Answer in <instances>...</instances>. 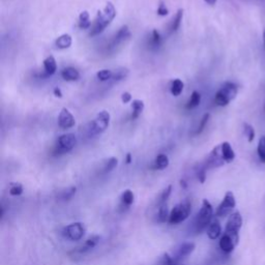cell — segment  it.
I'll return each instance as SVG.
<instances>
[{
  "label": "cell",
  "mask_w": 265,
  "mask_h": 265,
  "mask_svg": "<svg viewBox=\"0 0 265 265\" xmlns=\"http://www.w3.org/2000/svg\"><path fill=\"white\" fill-rule=\"evenodd\" d=\"M115 16H116V9L114 5L111 2H108L104 12L99 10L97 13V17L91 27L89 37H95L99 35V33H102L107 26L111 24V22L114 20Z\"/></svg>",
  "instance_id": "1"
},
{
  "label": "cell",
  "mask_w": 265,
  "mask_h": 265,
  "mask_svg": "<svg viewBox=\"0 0 265 265\" xmlns=\"http://www.w3.org/2000/svg\"><path fill=\"white\" fill-rule=\"evenodd\" d=\"M213 219H214V207L207 199H204L202 201L200 211L198 212L194 221V228L197 233H201L202 231L207 229L209 224L212 223Z\"/></svg>",
  "instance_id": "2"
},
{
  "label": "cell",
  "mask_w": 265,
  "mask_h": 265,
  "mask_svg": "<svg viewBox=\"0 0 265 265\" xmlns=\"http://www.w3.org/2000/svg\"><path fill=\"white\" fill-rule=\"evenodd\" d=\"M238 87L232 82H225L215 96V103L220 107H226L237 95Z\"/></svg>",
  "instance_id": "3"
},
{
  "label": "cell",
  "mask_w": 265,
  "mask_h": 265,
  "mask_svg": "<svg viewBox=\"0 0 265 265\" xmlns=\"http://www.w3.org/2000/svg\"><path fill=\"white\" fill-rule=\"evenodd\" d=\"M192 212V203L189 200H184L175 205L169 215L168 223L170 225H178L190 217Z\"/></svg>",
  "instance_id": "4"
},
{
  "label": "cell",
  "mask_w": 265,
  "mask_h": 265,
  "mask_svg": "<svg viewBox=\"0 0 265 265\" xmlns=\"http://www.w3.org/2000/svg\"><path fill=\"white\" fill-rule=\"evenodd\" d=\"M110 114L107 111H101L88 126V135L95 136L105 132L110 124Z\"/></svg>",
  "instance_id": "5"
},
{
  "label": "cell",
  "mask_w": 265,
  "mask_h": 265,
  "mask_svg": "<svg viewBox=\"0 0 265 265\" xmlns=\"http://www.w3.org/2000/svg\"><path fill=\"white\" fill-rule=\"evenodd\" d=\"M236 207V200H235V196L231 191H228L222 202L219 204L216 211V217L217 218H225L230 216L231 214H233L234 208Z\"/></svg>",
  "instance_id": "6"
},
{
  "label": "cell",
  "mask_w": 265,
  "mask_h": 265,
  "mask_svg": "<svg viewBox=\"0 0 265 265\" xmlns=\"http://www.w3.org/2000/svg\"><path fill=\"white\" fill-rule=\"evenodd\" d=\"M242 222L244 221H242V216L239 212L236 211L233 214H231L226 223L224 233L239 241V231L242 227Z\"/></svg>",
  "instance_id": "7"
},
{
  "label": "cell",
  "mask_w": 265,
  "mask_h": 265,
  "mask_svg": "<svg viewBox=\"0 0 265 265\" xmlns=\"http://www.w3.org/2000/svg\"><path fill=\"white\" fill-rule=\"evenodd\" d=\"M85 232V225L83 223L77 222L65 226L61 231V234L65 239H69L71 241H78L84 237Z\"/></svg>",
  "instance_id": "8"
},
{
  "label": "cell",
  "mask_w": 265,
  "mask_h": 265,
  "mask_svg": "<svg viewBox=\"0 0 265 265\" xmlns=\"http://www.w3.org/2000/svg\"><path fill=\"white\" fill-rule=\"evenodd\" d=\"M76 145H77V138L74 134L61 135L57 140V144L54 149V154L55 156H57V154L70 152L75 148Z\"/></svg>",
  "instance_id": "9"
},
{
  "label": "cell",
  "mask_w": 265,
  "mask_h": 265,
  "mask_svg": "<svg viewBox=\"0 0 265 265\" xmlns=\"http://www.w3.org/2000/svg\"><path fill=\"white\" fill-rule=\"evenodd\" d=\"M130 37H131V33H130L129 27L127 25L123 26L117 31L114 38L110 41L109 45L107 46V50L109 52L115 51L121 45V44H124L126 41H128L130 39Z\"/></svg>",
  "instance_id": "10"
},
{
  "label": "cell",
  "mask_w": 265,
  "mask_h": 265,
  "mask_svg": "<svg viewBox=\"0 0 265 265\" xmlns=\"http://www.w3.org/2000/svg\"><path fill=\"white\" fill-rule=\"evenodd\" d=\"M238 240L234 239L233 237H231L230 235L223 233L222 236L220 237V241H219V247L220 249L222 250L224 253L226 254H230L234 251V249L236 248V246L238 245Z\"/></svg>",
  "instance_id": "11"
},
{
  "label": "cell",
  "mask_w": 265,
  "mask_h": 265,
  "mask_svg": "<svg viewBox=\"0 0 265 265\" xmlns=\"http://www.w3.org/2000/svg\"><path fill=\"white\" fill-rule=\"evenodd\" d=\"M76 125L75 117L72 115V113L66 108H63L58 116V126L62 130H68Z\"/></svg>",
  "instance_id": "12"
},
{
  "label": "cell",
  "mask_w": 265,
  "mask_h": 265,
  "mask_svg": "<svg viewBox=\"0 0 265 265\" xmlns=\"http://www.w3.org/2000/svg\"><path fill=\"white\" fill-rule=\"evenodd\" d=\"M195 248H196V245L194 244V242H184V244L179 246V248L177 249V251H176V253H175V255L172 256V257L175 260V262L178 264V262L181 259H183V258H185L187 256H190L191 254L194 252Z\"/></svg>",
  "instance_id": "13"
},
{
  "label": "cell",
  "mask_w": 265,
  "mask_h": 265,
  "mask_svg": "<svg viewBox=\"0 0 265 265\" xmlns=\"http://www.w3.org/2000/svg\"><path fill=\"white\" fill-rule=\"evenodd\" d=\"M206 233H207L208 238L212 240H216L222 236V226H221L220 221L218 220L217 217L213 219L212 223L207 227Z\"/></svg>",
  "instance_id": "14"
},
{
  "label": "cell",
  "mask_w": 265,
  "mask_h": 265,
  "mask_svg": "<svg viewBox=\"0 0 265 265\" xmlns=\"http://www.w3.org/2000/svg\"><path fill=\"white\" fill-rule=\"evenodd\" d=\"M99 240H101V236H98V235L90 236L87 240L84 241V244L82 246H80L79 248H77V252L82 254V253H86L88 251H90L98 245Z\"/></svg>",
  "instance_id": "15"
},
{
  "label": "cell",
  "mask_w": 265,
  "mask_h": 265,
  "mask_svg": "<svg viewBox=\"0 0 265 265\" xmlns=\"http://www.w3.org/2000/svg\"><path fill=\"white\" fill-rule=\"evenodd\" d=\"M221 152H222V157L225 163H231L234 161L235 152L229 142H223L222 144H221Z\"/></svg>",
  "instance_id": "16"
},
{
  "label": "cell",
  "mask_w": 265,
  "mask_h": 265,
  "mask_svg": "<svg viewBox=\"0 0 265 265\" xmlns=\"http://www.w3.org/2000/svg\"><path fill=\"white\" fill-rule=\"evenodd\" d=\"M61 77L62 79L65 81H77L80 78V73L78 70H76L75 68H65L61 71Z\"/></svg>",
  "instance_id": "17"
},
{
  "label": "cell",
  "mask_w": 265,
  "mask_h": 265,
  "mask_svg": "<svg viewBox=\"0 0 265 265\" xmlns=\"http://www.w3.org/2000/svg\"><path fill=\"white\" fill-rule=\"evenodd\" d=\"M169 166V158L164 153L159 154L152 164V169L154 170H164Z\"/></svg>",
  "instance_id": "18"
},
{
  "label": "cell",
  "mask_w": 265,
  "mask_h": 265,
  "mask_svg": "<svg viewBox=\"0 0 265 265\" xmlns=\"http://www.w3.org/2000/svg\"><path fill=\"white\" fill-rule=\"evenodd\" d=\"M44 70L48 76H52L57 71V63L53 56H48L44 60Z\"/></svg>",
  "instance_id": "19"
},
{
  "label": "cell",
  "mask_w": 265,
  "mask_h": 265,
  "mask_svg": "<svg viewBox=\"0 0 265 265\" xmlns=\"http://www.w3.org/2000/svg\"><path fill=\"white\" fill-rule=\"evenodd\" d=\"M135 201V195L131 190H127L125 191L123 194H121L120 197V202H121V206L129 208L132 203Z\"/></svg>",
  "instance_id": "20"
},
{
  "label": "cell",
  "mask_w": 265,
  "mask_h": 265,
  "mask_svg": "<svg viewBox=\"0 0 265 265\" xmlns=\"http://www.w3.org/2000/svg\"><path fill=\"white\" fill-rule=\"evenodd\" d=\"M132 120L137 119L140 114L143 112V110H144V103L143 101H140V99H134V101L132 102Z\"/></svg>",
  "instance_id": "21"
},
{
  "label": "cell",
  "mask_w": 265,
  "mask_h": 265,
  "mask_svg": "<svg viewBox=\"0 0 265 265\" xmlns=\"http://www.w3.org/2000/svg\"><path fill=\"white\" fill-rule=\"evenodd\" d=\"M72 43H73V40H72V37L70 35H62L60 36L56 42H55V45H56V47L58 49H68L72 46Z\"/></svg>",
  "instance_id": "22"
},
{
  "label": "cell",
  "mask_w": 265,
  "mask_h": 265,
  "mask_svg": "<svg viewBox=\"0 0 265 265\" xmlns=\"http://www.w3.org/2000/svg\"><path fill=\"white\" fill-rule=\"evenodd\" d=\"M169 209L167 206V203L159 204V209H158V221L160 223H166L168 222L169 220Z\"/></svg>",
  "instance_id": "23"
},
{
  "label": "cell",
  "mask_w": 265,
  "mask_h": 265,
  "mask_svg": "<svg viewBox=\"0 0 265 265\" xmlns=\"http://www.w3.org/2000/svg\"><path fill=\"white\" fill-rule=\"evenodd\" d=\"M79 27L81 29H89L91 26V22H90V17L88 12L84 10L79 16Z\"/></svg>",
  "instance_id": "24"
},
{
  "label": "cell",
  "mask_w": 265,
  "mask_h": 265,
  "mask_svg": "<svg viewBox=\"0 0 265 265\" xmlns=\"http://www.w3.org/2000/svg\"><path fill=\"white\" fill-rule=\"evenodd\" d=\"M183 86H184V84L180 79H175L172 82L171 87H170V91H171L172 95H174V96L180 95L182 90H183Z\"/></svg>",
  "instance_id": "25"
},
{
  "label": "cell",
  "mask_w": 265,
  "mask_h": 265,
  "mask_svg": "<svg viewBox=\"0 0 265 265\" xmlns=\"http://www.w3.org/2000/svg\"><path fill=\"white\" fill-rule=\"evenodd\" d=\"M182 17H183V9H178L177 13H176L173 21H172V24H171V32H175L176 30H177L181 24V21H182Z\"/></svg>",
  "instance_id": "26"
},
{
  "label": "cell",
  "mask_w": 265,
  "mask_h": 265,
  "mask_svg": "<svg viewBox=\"0 0 265 265\" xmlns=\"http://www.w3.org/2000/svg\"><path fill=\"white\" fill-rule=\"evenodd\" d=\"M201 102V94L198 91H193L191 98L189 99V102L186 104V109H194L199 106Z\"/></svg>",
  "instance_id": "27"
},
{
  "label": "cell",
  "mask_w": 265,
  "mask_h": 265,
  "mask_svg": "<svg viewBox=\"0 0 265 265\" xmlns=\"http://www.w3.org/2000/svg\"><path fill=\"white\" fill-rule=\"evenodd\" d=\"M129 75V71L125 68H120V69H117L115 70V72H113V76H112V79L115 81V82H118V81H121L126 79L127 77Z\"/></svg>",
  "instance_id": "28"
},
{
  "label": "cell",
  "mask_w": 265,
  "mask_h": 265,
  "mask_svg": "<svg viewBox=\"0 0 265 265\" xmlns=\"http://www.w3.org/2000/svg\"><path fill=\"white\" fill-rule=\"evenodd\" d=\"M8 193L10 196H15V197L20 196V195L23 194V185H22L21 183H18V182L10 183Z\"/></svg>",
  "instance_id": "29"
},
{
  "label": "cell",
  "mask_w": 265,
  "mask_h": 265,
  "mask_svg": "<svg viewBox=\"0 0 265 265\" xmlns=\"http://www.w3.org/2000/svg\"><path fill=\"white\" fill-rule=\"evenodd\" d=\"M112 76H113V72L110 70H101L96 73V78L102 82L109 81L110 79H112Z\"/></svg>",
  "instance_id": "30"
},
{
  "label": "cell",
  "mask_w": 265,
  "mask_h": 265,
  "mask_svg": "<svg viewBox=\"0 0 265 265\" xmlns=\"http://www.w3.org/2000/svg\"><path fill=\"white\" fill-rule=\"evenodd\" d=\"M257 153L260 161L262 163H265V136L261 137L259 142H258V147H257Z\"/></svg>",
  "instance_id": "31"
},
{
  "label": "cell",
  "mask_w": 265,
  "mask_h": 265,
  "mask_svg": "<svg viewBox=\"0 0 265 265\" xmlns=\"http://www.w3.org/2000/svg\"><path fill=\"white\" fill-rule=\"evenodd\" d=\"M118 164V160L116 158H110L106 164L104 165V168H103V172L104 173H109L111 172L112 170H114L116 168V166Z\"/></svg>",
  "instance_id": "32"
},
{
  "label": "cell",
  "mask_w": 265,
  "mask_h": 265,
  "mask_svg": "<svg viewBox=\"0 0 265 265\" xmlns=\"http://www.w3.org/2000/svg\"><path fill=\"white\" fill-rule=\"evenodd\" d=\"M171 193H172V185L170 184V185H168L167 187H166V189L161 193L160 198H159V204L167 203Z\"/></svg>",
  "instance_id": "33"
},
{
  "label": "cell",
  "mask_w": 265,
  "mask_h": 265,
  "mask_svg": "<svg viewBox=\"0 0 265 265\" xmlns=\"http://www.w3.org/2000/svg\"><path fill=\"white\" fill-rule=\"evenodd\" d=\"M244 132L250 143L253 142V140L255 139V130H254V128L251 125L249 124L244 125Z\"/></svg>",
  "instance_id": "34"
},
{
  "label": "cell",
  "mask_w": 265,
  "mask_h": 265,
  "mask_svg": "<svg viewBox=\"0 0 265 265\" xmlns=\"http://www.w3.org/2000/svg\"><path fill=\"white\" fill-rule=\"evenodd\" d=\"M209 118H211V114H209V113H205V114L203 115V117H202V119H201V121H200V124H199L198 129H197V131H196V132H195L196 135H200L201 132L204 131V129H205L207 123H208Z\"/></svg>",
  "instance_id": "35"
},
{
  "label": "cell",
  "mask_w": 265,
  "mask_h": 265,
  "mask_svg": "<svg viewBox=\"0 0 265 265\" xmlns=\"http://www.w3.org/2000/svg\"><path fill=\"white\" fill-rule=\"evenodd\" d=\"M161 42H162V38H161L160 32L157 29H154L152 31V39H151L152 46L153 47H159L161 45Z\"/></svg>",
  "instance_id": "36"
},
{
  "label": "cell",
  "mask_w": 265,
  "mask_h": 265,
  "mask_svg": "<svg viewBox=\"0 0 265 265\" xmlns=\"http://www.w3.org/2000/svg\"><path fill=\"white\" fill-rule=\"evenodd\" d=\"M206 170L207 168L205 167V165L203 164L200 168H199V170L197 171V177H198V180L200 181L201 183H204L205 182V179H206Z\"/></svg>",
  "instance_id": "37"
},
{
  "label": "cell",
  "mask_w": 265,
  "mask_h": 265,
  "mask_svg": "<svg viewBox=\"0 0 265 265\" xmlns=\"http://www.w3.org/2000/svg\"><path fill=\"white\" fill-rule=\"evenodd\" d=\"M76 190H77L76 186L70 187V189H68V190H65V191L62 192L60 198L63 199V200H69V199H71L76 194Z\"/></svg>",
  "instance_id": "38"
},
{
  "label": "cell",
  "mask_w": 265,
  "mask_h": 265,
  "mask_svg": "<svg viewBox=\"0 0 265 265\" xmlns=\"http://www.w3.org/2000/svg\"><path fill=\"white\" fill-rule=\"evenodd\" d=\"M158 15L164 17V16H167L169 14V9L167 8V6H166V4L164 2H161L159 4V7H158V10H157Z\"/></svg>",
  "instance_id": "39"
},
{
  "label": "cell",
  "mask_w": 265,
  "mask_h": 265,
  "mask_svg": "<svg viewBox=\"0 0 265 265\" xmlns=\"http://www.w3.org/2000/svg\"><path fill=\"white\" fill-rule=\"evenodd\" d=\"M121 101H123L124 104H129L130 102H132V94L128 91H125L121 94Z\"/></svg>",
  "instance_id": "40"
},
{
  "label": "cell",
  "mask_w": 265,
  "mask_h": 265,
  "mask_svg": "<svg viewBox=\"0 0 265 265\" xmlns=\"http://www.w3.org/2000/svg\"><path fill=\"white\" fill-rule=\"evenodd\" d=\"M54 95L55 96H57V97H62V92H61V90H60V88H58V87H56V88H55V89H54Z\"/></svg>",
  "instance_id": "41"
},
{
  "label": "cell",
  "mask_w": 265,
  "mask_h": 265,
  "mask_svg": "<svg viewBox=\"0 0 265 265\" xmlns=\"http://www.w3.org/2000/svg\"><path fill=\"white\" fill-rule=\"evenodd\" d=\"M204 1L209 5H215L217 3V0H204Z\"/></svg>",
  "instance_id": "42"
},
{
  "label": "cell",
  "mask_w": 265,
  "mask_h": 265,
  "mask_svg": "<svg viewBox=\"0 0 265 265\" xmlns=\"http://www.w3.org/2000/svg\"><path fill=\"white\" fill-rule=\"evenodd\" d=\"M126 162L127 164H131L132 163V154L131 153H128L127 157H126Z\"/></svg>",
  "instance_id": "43"
},
{
  "label": "cell",
  "mask_w": 265,
  "mask_h": 265,
  "mask_svg": "<svg viewBox=\"0 0 265 265\" xmlns=\"http://www.w3.org/2000/svg\"><path fill=\"white\" fill-rule=\"evenodd\" d=\"M263 43H264V48H265V29L263 31Z\"/></svg>",
  "instance_id": "44"
}]
</instances>
